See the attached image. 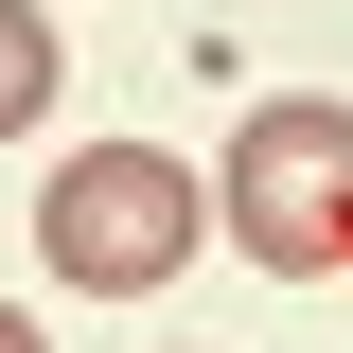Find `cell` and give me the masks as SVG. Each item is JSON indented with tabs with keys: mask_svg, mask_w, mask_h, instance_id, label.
Wrapping results in <instances>:
<instances>
[{
	"mask_svg": "<svg viewBox=\"0 0 353 353\" xmlns=\"http://www.w3.org/2000/svg\"><path fill=\"white\" fill-rule=\"evenodd\" d=\"M0 353H36V318H0Z\"/></svg>",
	"mask_w": 353,
	"mask_h": 353,
	"instance_id": "cell-4",
	"label": "cell"
},
{
	"mask_svg": "<svg viewBox=\"0 0 353 353\" xmlns=\"http://www.w3.org/2000/svg\"><path fill=\"white\" fill-rule=\"evenodd\" d=\"M230 230L265 283H336L353 265V106H265L230 141Z\"/></svg>",
	"mask_w": 353,
	"mask_h": 353,
	"instance_id": "cell-2",
	"label": "cell"
},
{
	"mask_svg": "<svg viewBox=\"0 0 353 353\" xmlns=\"http://www.w3.org/2000/svg\"><path fill=\"white\" fill-rule=\"evenodd\" d=\"M194 230H212V194H194L159 141H88V159H53V194H36L53 283H88V301H141V283H176V265H194Z\"/></svg>",
	"mask_w": 353,
	"mask_h": 353,
	"instance_id": "cell-1",
	"label": "cell"
},
{
	"mask_svg": "<svg viewBox=\"0 0 353 353\" xmlns=\"http://www.w3.org/2000/svg\"><path fill=\"white\" fill-rule=\"evenodd\" d=\"M36 106H53V18H36V0H0V141L36 124Z\"/></svg>",
	"mask_w": 353,
	"mask_h": 353,
	"instance_id": "cell-3",
	"label": "cell"
}]
</instances>
